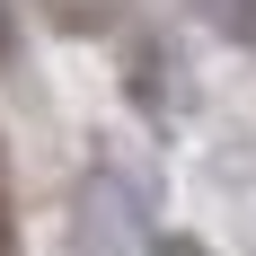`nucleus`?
I'll use <instances>...</instances> for the list:
<instances>
[{
  "label": "nucleus",
  "mask_w": 256,
  "mask_h": 256,
  "mask_svg": "<svg viewBox=\"0 0 256 256\" xmlns=\"http://www.w3.org/2000/svg\"><path fill=\"white\" fill-rule=\"evenodd\" d=\"M204 9H212L221 26H230L238 44H256V0H204Z\"/></svg>",
  "instance_id": "1"
}]
</instances>
